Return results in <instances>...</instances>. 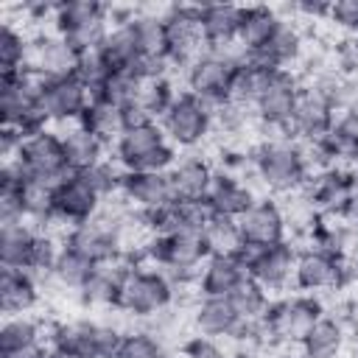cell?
Listing matches in <instances>:
<instances>
[{
	"label": "cell",
	"mask_w": 358,
	"mask_h": 358,
	"mask_svg": "<svg viewBox=\"0 0 358 358\" xmlns=\"http://www.w3.org/2000/svg\"><path fill=\"white\" fill-rule=\"evenodd\" d=\"M255 182L263 187V196H288L308 185L310 165L302 143L285 134H268L252 148Z\"/></svg>",
	"instance_id": "cell-1"
},
{
	"label": "cell",
	"mask_w": 358,
	"mask_h": 358,
	"mask_svg": "<svg viewBox=\"0 0 358 358\" xmlns=\"http://www.w3.org/2000/svg\"><path fill=\"white\" fill-rule=\"evenodd\" d=\"M176 299H179L176 285L171 282V277L162 268H154V266H131L129 274L123 277V285H120L115 310H120L129 319L151 322L154 316L171 310L176 305Z\"/></svg>",
	"instance_id": "cell-2"
},
{
	"label": "cell",
	"mask_w": 358,
	"mask_h": 358,
	"mask_svg": "<svg viewBox=\"0 0 358 358\" xmlns=\"http://www.w3.org/2000/svg\"><path fill=\"white\" fill-rule=\"evenodd\" d=\"M243 62V50L235 48H207L187 70H185V90L199 95L215 112L229 103L235 73Z\"/></svg>",
	"instance_id": "cell-3"
},
{
	"label": "cell",
	"mask_w": 358,
	"mask_h": 358,
	"mask_svg": "<svg viewBox=\"0 0 358 358\" xmlns=\"http://www.w3.org/2000/svg\"><path fill=\"white\" fill-rule=\"evenodd\" d=\"M324 313V305L313 294H285L271 299L266 316L260 319L266 341L271 347H288L302 341V336L313 327V322Z\"/></svg>",
	"instance_id": "cell-4"
},
{
	"label": "cell",
	"mask_w": 358,
	"mask_h": 358,
	"mask_svg": "<svg viewBox=\"0 0 358 358\" xmlns=\"http://www.w3.org/2000/svg\"><path fill=\"white\" fill-rule=\"evenodd\" d=\"M112 157L123 165V171H159L168 173L179 159V148H173L159 123L123 131L109 148Z\"/></svg>",
	"instance_id": "cell-5"
},
{
	"label": "cell",
	"mask_w": 358,
	"mask_h": 358,
	"mask_svg": "<svg viewBox=\"0 0 358 358\" xmlns=\"http://www.w3.org/2000/svg\"><path fill=\"white\" fill-rule=\"evenodd\" d=\"M39 84L42 78L22 70V73H0V117L3 126H14L22 137H31L42 129H50L48 120L39 115Z\"/></svg>",
	"instance_id": "cell-6"
},
{
	"label": "cell",
	"mask_w": 358,
	"mask_h": 358,
	"mask_svg": "<svg viewBox=\"0 0 358 358\" xmlns=\"http://www.w3.org/2000/svg\"><path fill=\"white\" fill-rule=\"evenodd\" d=\"M168 143L173 148H185L193 151L199 148L215 129V109L210 103H204L199 95L179 90L176 101L171 103V109L165 112V117L159 120Z\"/></svg>",
	"instance_id": "cell-7"
},
{
	"label": "cell",
	"mask_w": 358,
	"mask_h": 358,
	"mask_svg": "<svg viewBox=\"0 0 358 358\" xmlns=\"http://www.w3.org/2000/svg\"><path fill=\"white\" fill-rule=\"evenodd\" d=\"M162 22H165V56L173 64V70L185 73L207 50L199 6H168L162 8Z\"/></svg>",
	"instance_id": "cell-8"
},
{
	"label": "cell",
	"mask_w": 358,
	"mask_h": 358,
	"mask_svg": "<svg viewBox=\"0 0 358 358\" xmlns=\"http://www.w3.org/2000/svg\"><path fill=\"white\" fill-rule=\"evenodd\" d=\"M238 255L243 257V263L249 268V277L263 291H268L271 296L282 294L294 282V268H296V255H299L294 241H282V243L260 246V249L243 246Z\"/></svg>",
	"instance_id": "cell-9"
},
{
	"label": "cell",
	"mask_w": 358,
	"mask_h": 358,
	"mask_svg": "<svg viewBox=\"0 0 358 358\" xmlns=\"http://www.w3.org/2000/svg\"><path fill=\"white\" fill-rule=\"evenodd\" d=\"M103 199L92 190V185L81 173H67L53 185V221L42 229H53L56 224L67 235L70 227L92 221L101 213Z\"/></svg>",
	"instance_id": "cell-10"
},
{
	"label": "cell",
	"mask_w": 358,
	"mask_h": 358,
	"mask_svg": "<svg viewBox=\"0 0 358 358\" xmlns=\"http://www.w3.org/2000/svg\"><path fill=\"white\" fill-rule=\"evenodd\" d=\"M90 101H92L90 90L76 76H64V78H42L36 106L39 115L48 120V126L56 129V126L78 123Z\"/></svg>",
	"instance_id": "cell-11"
},
{
	"label": "cell",
	"mask_w": 358,
	"mask_h": 358,
	"mask_svg": "<svg viewBox=\"0 0 358 358\" xmlns=\"http://www.w3.org/2000/svg\"><path fill=\"white\" fill-rule=\"evenodd\" d=\"M299 95H302L299 73L296 70H274L266 92L255 103V117H257L260 129L268 134H285V126L296 109Z\"/></svg>",
	"instance_id": "cell-12"
},
{
	"label": "cell",
	"mask_w": 358,
	"mask_h": 358,
	"mask_svg": "<svg viewBox=\"0 0 358 358\" xmlns=\"http://www.w3.org/2000/svg\"><path fill=\"white\" fill-rule=\"evenodd\" d=\"M14 162L25 171L28 179H45L59 182L67 176V157H64V140L56 129H42L22 140Z\"/></svg>",
	"instance_id": "cell-13"
},
{
	"label": "cell",
	"mask_w": 358,
	"mask_h": 358,
	"mask_svg": "<svg viewBox=\"0 0 358 358\" xmlns=\"http://www.w3.org/2000/svg\"><path fill=\"white\" fill-rule=\"evenodd\" d=\"M238 229L243 246H255V249L288 241V221L282 204L274 196H257L252 207L238 218Z\"/></svg>",
	"instance_id": "cell-14"
},
{
	"label": "cell",
	"mask_w": 358,
	"mask_h": 358,
	"mask_svg": "<svg viewBox=\"0 0 358 358\" xmlns=\"http://www.w3.org/2000/svg\"><path fill=\"white\" fill-rule=\"evenodd\" d=\"M81 53L56 31H39L31 36L28 64L25 70L39 78H64L73 76L78 67Z\"/></svg>",
	"instance_id": "cell-15"
},
{
	"label": "cell",
	"mask_w": 358,
	"mask_h": 358,
	"mask_svg": "<svg viewBox=\"0 0 358 358\" xmlns=\"http://www.w3.org/2000/svg\"><path fill=\"white\" fill-rule=\"evenodd\" d=\"M64 246L78 252L81 257H87L90 263H106L123 255V243H120V229L106 221L103 215H95L92 221L76 224L67 229L64 235Z\"/></svg>",
	"instance_id": "cell-16"
},
{
	"label": "cell",
	"mask_w": 358,
	"mask_h": 358,
	"mask_svg": "<svg viewBox=\"0 0 358 358\" xmlns=\"http://www.w3.org/2000/svg\"><path fill=\"white\" fill-rule=\"evenodd\" d=\"M336 123V109L327 98L319 92L302 87V95L296 101V109L285 126V137L296 143H319Z\"/></svg>",
	"instance_id": "cell-17"
},
{
	"label": "cell",
	"mask_w": 358,
	"mask_h": 358,
	"mask_svg": "<svg viewBox=\"0 0 358 358\" xmlns=\"http://www.w3.org/2000/svg\"><path fill=\"white\" fill-rule=\"evenodd\" d=\"M294 285L299 288V294H313V296L341 291V257L319 249H299Z\"/></svg>",
	"instance_id": "cell-18"
},
{
	"label": "cell",
	"mask_w": 358,
	"mask_h": 358,
	"mask_svg": "<svg viewBox=\"0 0 358 358\" xmlns=\"http://www.w3.org/2000/svg\"><path fill=\"white\" fill-rule=\"evenodd\" d=\"M131 257L120 255L115 260H106V263H98L92 268V274L84 280V285L78 288V302L81 308H90V310H115L117 305V294H120V285H123V277L129 274L131 268Z\"/></svg>",
	"instance_id": "cell-19"
},
{
	"label": "cell",
	"mask_w": 358,
	"mask_h": 358,
	"mask_svg": "<svg viewBox=\"0 0 358 358\" xmlns=\"http://www.w3.org/2000/svg\"><path fill=\"white\" fill-rule=\"evenodd\" d=\"M302 53H305L302 25L294 20H282L280 28L271 34V39L263 48L243 53V59L252 64L268 67V70H294L302 62Z\"/></svg>",
	"instance_id": "cell-20"
},
{
	"label": "cell",
	"mask_w": 358,
	"mask_h": 358,
	"mask_svg": "<svg viewBox=\"0 0 358 358\" xmlns=\"http://www.w3.org/2000/svg\"><path fill=\"white\" fill-rule=\"evenodd\" d=\"M316 215L324 218H347L350 210V171L344 168H322L302 187Z\"/></svg>",
	"instance_id": "cell-21"
},
{
	"label": "cell",
	"mask_w": 358,
	"mask_h": 358,
	"mask_svg": "<svg viewBox=\"0 0 358 358\" xmlns=\"http://www.w3.org/2000/svg\"><path fill=\"white\" fill-rule=\"evenodd\" d=\"M120 196L137 213L162 210V207L176 201L171 173H159V171H126L123 185H120Z\"/></svg>",
	"instance_id": "cell-22"
},
{
	"label": "cell",
	"mask_w": 358,
	"mask_h": 358,
	"mask_svg": "<svg viewBox=\"0 0 358 358\" xmlns=\"http://www.w3.org/2000/svg\"><path fill=\"white\" fill-rule=\"evenodd\" d=\"M171 173V185H173V196L176 201H201L207 199L213 179H215V162H210L207 157L187 151L179 154V159L173 162Z\"/></svg>",
	"instance_id": "cell-23"
},
{
	"label": "cell",
	"mask_w": 358,
	"mask_h": 358,
	"mask_svg": "<svg viewBox=\"0 0 358 358\" xmlns=\"http://www.w3.org/2000/svg\"><path fill=\"white\" fill-rule=\"evenodd\" d=\"M190 324L201 336L229 341L241 330L243 319L238 316L229 296H196V305L190 310Z\"/></svg>",
	"instance_id": "cell-24"
},
{
	"label": "cell",
	"mask_w": 358,
	"mask_h": 358,
	"mask_svg": "<svg viewBox=\"0 0 358 358\" xmlns=\"http://www.w3.org/2000/svg\"><path fill=\"white\" fill-rule=\"evenodd\" d=\"M249 280V268L241 255H210L199 271L196 296H229Z\"/></svg>",
	"instance_id": "cell-25"
},
{
	"label": "cell",
	"mask_w": 358,
	"mask_h": 358,
	"mask_svg": "<svg viewBox=\"0 0 358 358\" xmlns=\"http://www.w3.org/2000/svg\"><path fill=\"white\" fill-rule=\"evenodd\" d=\"M350 344V330L336 313H322L313 327L302 336L299 352L305 358H341Z\"/></svg>",
	"instance_id": "cell-26"
},
{
	"label": "cell",
	"mask_w": 358,
	"mask_h": 358,
	"mask_svg": "<svg viewBox=\"0 0 358 358\" xmlns=\"http://www.w3.org/2000/svg\"><path fill=\"white\" fill-rule=\"evenodd\" d=\"M39 277L25 268L0 271V310L6 316H31L39 305Z\"/></svg>",
	"instance_id": "cell-27"
},
{
	"label": "cell",
	"mask_w": 358,
	"mask_h": 358,
	"mask_svg": "<svg viewBox=\"0 0 358 358\" xmlns=\"http://www.w3.org/2000/svg\"><path fill=\"white\" fill-rule=\"evenodd\" d=\"M257 199L255 187L243 179H235V176H227V173H218L215 171V179H213V187L207 193V207L213 215H221V218H241L252 201Z\"/></svg>",
	"instance_id": "cell-28"
},
{
	"label": "cell",
	"mask_w": 358,
	"mask_h": 358,
	"mask_svg": "<svg viewBox=\"0 0 358 358\" xmlns=\"http://www.w3.org/2000/svg\"><path fill=\"white\" fill-rule=\"evenodd\" d=\"M201 34L207 48H235L238 45V25H241V6L235 3H204L199 6Z\"/></svg>",
	"instance_id": "cell-29"
},
{
	"label": "cell",
	"mask_w": 358,
	"mask_h": 358,
	"mask_svg": "<svg viewBox=\"0 0 358 358\" xmlns=\"http://www.w3.org/2000/svg\"><path fill=\"white\" fill-rule=\"evenodd\" d=\"M50 330L36 316H6L0 324V355H14L36 347H50Z\"/></svg>",
	"instance_id": "cell-30"
},
{
	"label": "cell",
	"mask_w": 358,
	"mask_h": 358,
	"mask_svg": "<svg viewBox=\"0 0 358 358\" xmlns=\"http://www.w3.org/2000/svg\"><path fill=\"white\" fill-rule=\"evenodd\" d=\"M282 17L274 6H241V25H238V48L243 53L263 48L271 34L280 28Z\"/></svg>",
	"instance_id": "cell-31"
},
{
	"label": "cell",
	"mask_w": 358,
	"mask_h": 358,
	"mask_svg": "<svg viewBox=\"0 0 358 358\" xmlns=\"http://www.w3.org/2000/svg\"><path fill=\"white\" fill-rule=\"evenodd\" d=\"M59 131V129H56ZM64 140V157H67V171L70 173H84L101 159H106V143H101L95 134L81 129L78 123L67 126V131H59Z\"/></svg>",
	"instance_id": "cell-32"
},
{
	"label": "cell",
	"mask_w": 358,
	"mask_h": 358,
	"mask_svg": "<svg viewBox=\"0 0 358 358\" xmlns=\"http://www.w3.org/2000/svg\"><path fill=\"white\" fill-rule=\"evenodd\" d=\"M50 347L98 358V319H67L56 322L48 336Z\"/></svg>",
	"instance_id": "cell-33"
},
{
	"label": "cell",
	"mask_w": 358,
	"mask_h": 358,
	"mask_svg": "<svg viewBox=\"0 0 358 358\" xmlns=\"http://www.w3.org/2000/svg\"><path fill=\"white\" fill-rule=\"evenodd\" d=\"M36 238H39V227H34L28 221L0 227V263H3V268H25L28 271Z\"/></svg>",
	"instance_id": "cell-34"
},
{
	"label": "cell",
	"mask_w": 358,
	"mask_h": 358,
	"mask_svg": "<svg viewBox=\"0 0 358 358\" xmlns=\"http://www.w3.org/2000/svg\"><path fill=\"white\" fill-rule=\"evenodd\" d=\"M78 126L87 129L90 134H95L101 143H106L109 148L115 145V140L123 134V117H120V106L109 103L106 98H92L84 109V115L78 117Z\"/></svg>",
	"instance_id": "cell-35"
},
{
	"label": "cell",
	"mask_w": 358,
	"mask_h": 358,
	"mask_svg": "<svg viewBox=\"0 0 358 358\" xmlns=\"http://www.w3.org/2000/svg\"><path fill=\"white\" fill-rule=\"evenodd\" d=\"M101 53L103 59L109 62L112 70H131L137 64V59L143 56V48H140V39L134 34V25L131 22H123V25H112L103 45H101Z\"/></svg>",
	"instance_id": "cell-36"
},
{
	"label": "cell",
	"mask_w": 358,
	"mask_h": 358,
	"mask_svg": "<svg viewBox=\"0 0 358 358\" xmlns=\"http://www.w3.org/2000/svg\"><path fill=\"white\" fill-rule=\"evenodd\" d=\"M53 185L56 182H45V179H25L20 187V204H22V215L28 224L34 227H48L53 221Z\"/></svg>",
	"instance_id": "cell-37"
},
{
	"label": "cell",
	"mask_w": 358,
	"mask_h": 358,
	"mask_svg": "<svg viewBox=\"0 0 358 358\" xmlns=\"http://www.w3.org/2000/svg\"><path fill=\"white\" fill-rule=\"evenodd\" d=\"M101 20H109V6L95 3V0H67V3H56L53 31L56 34H70L81 25L101 22Z\"/></svg>",
	"instance_id": "cell-38"
},
{
	"label": "cell",
	"mask_w": 358,
	"mask_h": 358,
	"mask_svg": "<svg viewBox=\"0 0 358 358\" xmlns=\"http://www.w3.org/2000/svg\"><path fill=\"white\" fill-rule=\"evenodd\" d=\"M274 70L268 67H260V64H252V62H241L238 73H235V81H232V95L229 101L246 106V109H255V103L260 101V95L266 92L268 81H271Z\"/></svg>",
	"instance_id": "cell-39"
},
{
	"label": "cell",
	"mask_w": 358,
	"mask_h": 358,
	"mask_svg": "<svg viewBox=\"0 0 358 358\" xmlns=\"http://www.w3.org/2000/svg\"><path fill=\"white\" fill-rule=\"evenodd\" d=\"M31 36L11 20L0 22V73H22L28 64Z\"/></svg>",
	"instance_id": "cell-40"
},
{
	"label": "cell",
	"mask_w": 358,
	"mask_h": 358,
	"mask_svg": "<svg viewBox=\"0 0 358 358\" xmlns=\"http://www.w3.org/2000/svg\"><path fill=\"white\" fill-rule=\"evenodd\" d=\"M92 268H95V263H90L87 257H81L78 252H73V249H67V246H64L48 280H50V282H56V285H59V288H64V291L78 294V288H81V285H84V280L92 274ZM48 280H45V282H48Z\"/></svg>",
	"instance_id": "cell-41"
},
{
	"label": "cell",
	"mask_w": 358,
	"mask_h": 358,
	"mask_svg": "<svg viewBox=\"0 0 358 358\" xmlns=\"http://www.w3.org/2000/svg\"><path fill=\"white\" fill-rule=\"evenodd\" d=\"M134 34L140 39V48L145 56H165V22L162 11L154 8H140L137 17L131 20Z\"/></svg>",
	"instance_id": "cell-42"
},
{
	"label": "cell",
	"mask_w": 358,
	"mask_h": 358,
	"mask_svg": "<svg viewBox=\"0 0 358 358\" xmlns=\"http://www.w3.org/2000/svg\"><path fill=\"white\" fill-rule=\"evenodd\" d=\"M168 347L159 336H154L148 327H137V330H126L120 338V347L115 352V358H168Z\"/></svg>",
	"instance_id": "cell-43"
},
{
	"label": "cell",
	"mask_w": 358,
	"mask_h": 358,
	"mask_svg": "<svg viewBox=\"0 0 358 358\" xmlns=\"http://www.w3.org/2000/svg\"><path fill=\"white\" fill-rule=\"evenodd\" d=\"M204 241H207L210 255H238L243 249V238H241L235 218L213 215L210 224L204 227Z\"/></svg>",
	"instance_id": "cell-44"
},
{
	"label": "cell",
	"mask_w": 358,
	"mask_h": 358,
	"mask_svg": "<svg viewBox=\"0 0 358 358\" xmlns=\"http://www.w3.org/2000/svg\"><path fill=\"white\" fill-rule=\"evenodd\" d=\"M229 299H232V305H235V310H238V316L243 319V322H260L263 316H266V310H268V305H271V294L268 291H263L252 277L246 280V282H241L232 294H229Z\"/></svg>",
	"instance_id": "cell-45"
},
{
	"label": "cell",
	"mask_w": 358,
	"mask_h": 358,
	"mask_svg": "<svg viewBox=\"0 0 358 358\" xmlns=\"http://www.w3.org/2000/svg\"><path fill=\"white\" fill-rule=\"evenodd\" d=\"M179 90L173 84V76H165V78H154V81H143V90H140V98L137 103L159 123L165 117V112L171 109V103L176 101Z\"/></svg>",
	"instance_id": "cell-46"
},
{
	"label": "cell",
	"mask_w": 358,
	"mask_h": 358,
	"mask_svg": "<svg viewBox=\"0 0 358 358\" xmlns=\"http://www.w3.org/2000/svg\"><path fill=\"white\" fill-rule=\"evenodd\" d=\"M140 90H143V78L134 70H112V76L106 78L103 90L95 98H106L109 103H115V106L123 109L129 103H137Z\"/></svg>",
	"instance_id": "cell-47"
},
{
	"label": "cell",
	"mask_w": 358,
	"mask_h": 358,
	"mask_svg": "<svg viewBox=\"0 0 358 358\" xmlns=\"http://www.w3.org/2000/svg\"><path fill=\"white\" fill-rule=\"evenodd\" d=\"M81 176L92 185V190H95L101 199H112V196L120 193V185H123L126 171H123V165L109 154L106 159H101V162L92 165L90 171H84Z\"/></svg>",
	"instance_id": "cell-48"
},
{
	"label": "cell",
	"mask_w": 358,
	"mask_h": 358,
	"mask_svg": "<svg viewBox=\"0 0 358 358\" xmlns=\"http://www.w3.org/2000/svg\"><path fill=\"white\" fill-rule=\"evenodd\" d=\"M87 90H90V95L95 98L101 90H103V84H106V78L112 76V67H109V62L103 59V53L101 50H90V53H81V59H78V67H76V73H73Z\"/></svg>",
	"instance_id": "cell-49"
},
{
	"label": "cell",
	"mask_w": 358,
	"mask_h": 358,
	"mask_svg": "<svg viewBox=\"0 0 358 358\" xmlns=\"http://www.w3.org/2000/svg\"><path fill=\"white\" fill-rule=\"evenodd\" d=\"M179 358H232V350H227L221 338L193 333L179 344Z\"/></svg>",
	"instance_id": "cell-50"
},
{
	"label": "cell",
	"mask_w": 358,
	"mask_h": 358,
	"mask_svg": "<svg viewBox=\"0 0 358 358\" xmlns=\"http://www.w3.org/2000/svg\"><path fill=\"white\" fill-rule=\"evenodd\" d=\"M327 22L347 34V39H358V0H336L330 3Z\"/></svg>",
	"instance_id": "cell-51"
},
{
	"label": "cell",
	"mask_w": 358,
	"mask_h": 358,
	"mask_svg": "<svg viewBox=\"0 0 358 358\" xmlns=\"http://www.w3.org/2000/svg\"><path fill=\"white\" fill-rule=\"evenodd\" d=\"M120 117H123V131H131V129H143V126H151L157 123L140 103H129L120 109Z\"/></svg>",
	"instance_id": "cell-52"
},
{
	"label": "cell",
	"mask_w": 358,
	"mask_h": 358,
	"mask_svg": "<svg viewBox=\"0 0 358 358\" xmlns=\"http://www.w3.org/2000/svg\"><path fill=\"white\" fill-rule=\"evenodd\" d=\"M350 221H358V168L350 171V210H347Z\"/></svg>",
	"instance_id": "cell-53"
},
{
	"label": "cell",
	"mask_w": 358,
	"mask_h": 358,
	"mask_svg": "<svg viewBox=\"0 0 358 358\" xmlns=\"http://www.w3.org/2000/svg\"><path fill=\"white\" fill-rule=\"evenodd\" d=\"M288 358H305V355H302V352H299V355H288Z\"/></svg>",
	"instance_id": "cell-54"
},
{
	"label": "cell",
	"mask_w": 358,
	"mask_h": 358,
	"mask_svg": "<svg viewBox=\"0 0 358 358\" xmlns=\"http://www.w3.org/2000/svg\"><path fill=\"white\" fill-rule=\"evenodd\" d=\"M341 358H344V355H341Z\"/></svg>",
	"instance_id": "cell-55"
}]
</instances>
